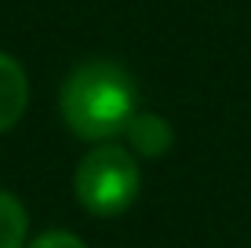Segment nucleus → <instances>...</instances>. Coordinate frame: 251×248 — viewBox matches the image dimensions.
Wrapping results in <instances>:
<instances>
[{"label": "nucleus", "instance_id": "obj_5", "mask_svg": "<svg viewBox=\"0 0 251 248\" xmlns=\"http://www.w3.org/2000/svg\"><path fill=\"white\" fill-rule=\"evenodd\" d=\"M25 208L15 193L0 190V248H22L25 245Z\"/></svg>", "mask_w": 251, "mask_h": 248}, {"label": "nucleus", "instance_id": "obj_6", "mask_svg": "<svg viewBox=\"0 0 251 248\" xmlns=\"http://www.w3.org/2000/svg\"><path fill=\"white\" fill-rule=\"evenodd\" d=\"M29 248H88L76 234H66V230H48V234L33 237Z\"/></svg>", "mask_w": 251, "mask_h": 248}, {"label": "nucleus", "instance_id": "obj_2", "mask_svg": "<svg viewBox=\"0 0 251 248\" xmlns=\"http://www.w3.org/2000/svg\"><path fill=\"white\" fill-rule=\"evenodd\" d=\"M138 183L142 179H138V165L131 153L102 142L76 165L73 190H76V201L95 216H120L124 208L135 204Z\"/></svg>", "mask_w": 251, "mask_h": 248}, {"label": "nucleus", "instance_id": "obj_4", "mask_svg": "<svg viewBox=\"0 0 251 248\" xmlns=\"http://www.w3.org/2000/svg\"><path fill=\"white\" fill-rule=\"evenodd\" d=\"M124 132H127L131 146L142 153V157H160V153L171 146V124L157 113H135Z\"/></svg>", "mask_w": 251, "mask_h": 248}, {"label": "nucleus", "instance_id": "obj_3", "mask_svg": "<svg viewBox=\"0 0 251 248\" xmlns=\"http://www.w3.org/2000/svg\"><path fill=\"white\" fill-rule=\"evenodd\" d=\"M25 102H29L25 70L15 62L11 55L0 51V132H7V128L25 113Z\"/></svg>", "mask_w": 251, "mask_h": 248}, {"label": "nucleus", "instance_id": "obj_1", "mask_svg": "<svg viewBox=\"0 0 251 248\" xmlns=\"http://www.w3.org/2000/svg\"><path fill=\"white\" fill-rule=\"evenodd\" d=\"M138 113V88L135 77L120 62L91 58L76 66L62 84V117L69 132L80 139L102 142L124 132Z\"/></svg>", "mask_w": 251, "mask_h": 248}]
</instances>
